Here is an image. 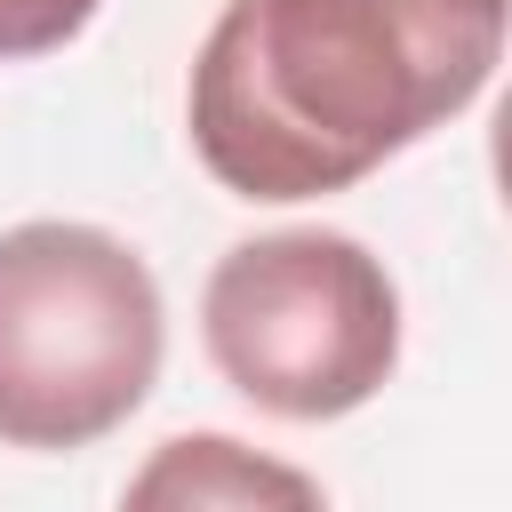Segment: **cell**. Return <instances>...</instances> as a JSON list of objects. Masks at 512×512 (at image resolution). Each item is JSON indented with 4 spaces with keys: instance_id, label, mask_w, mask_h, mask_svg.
<instances>
[{
    "instance_id": "6da1fadb",
    "label": "cell",
    "mask_w": 512,
    "mask_h": 512,
    "mask_svg": "<svg viewBox=\"0 0 512 512\" xmlns=\"http://www.w3.org/2000/svg\"><path fill=\"white\" fill-rule=\"evenodd\" d=\"M504 64V0H224L192 152L240 200H320L448 128Z\"/></svg>"
},
{
    "instance_id": "7a4b0ae2",
    "label": "cell",
    "mask_w": 512,
    "mask_h": 512,
    "mask_svg": "<svg viewBox=\"0 0 512 512\" xmlns=\"http://www.w3.org/2000/svg\"><path fill=\"white\" fill-rule=\"evenodd\" d=\"M160 288L104 224L0 232V440L88 448L120 432L160 376Z\"/></svg>"
},
{
    "instance_id": "3957f363",
    "label": "cell",
    "mask_w": 512,
    "mask_h": 512,
    "mask_svg": "<svg viewBox=\"0 0 512 512\" xmlns=\"http://www.w3.org/2000/svg\"><path fill=\"white\" fill-rule=\"evenodd\" d=\"M200 336L240 400L328 424L384 392L400 360V288L352 232H264L216 256Z\"/></svg>"
},
{
    "instance_id": "277c9868",
    "label": "cell",
    "mask_w": 512,
    "mask_h": 512,
    "mask_svg": "<svg viewBox=\"0 0 512 512\" xmlns=\"http://www.w3.org/2000/svg\"><path fill=\"white\" fill-rule=\"evenodd\" d=\"M120 512H328V504L312 472L232 432H176L136 464V480L120 488Z\"/></svg>"
},
{
    "instance_id": "5b68a950",
    "label": "cell",
    "mask_w": 512,
    "mask_h": 512,
    "mask_svg": "<svg viewBox=\"0 0 512 512\" xmlns=\"http://www.w3.org/2000/svg\"><path fill=\"white\" fill-rule=\"evenodd\" d=\"M96 8H104V0H0V64L48 56V48L80 40Z\"/></svg>"
}]
</instances>
